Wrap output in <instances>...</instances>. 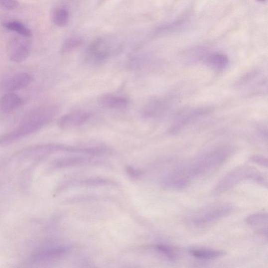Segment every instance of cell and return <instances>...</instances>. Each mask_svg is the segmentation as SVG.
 Wrapping results in <instances>:
<instances>
[{"instance_id":"cell-14","label":"cell","mask_w":268,"mask_h":268,"mask_svg":"<svg viewBox=\"0 0 268 268\" xmlns=\"http://www.w3.org/2000/svg\"><path fill=\"white\" fill-rule=\"evenodd\" d=\"M155 249L157 252L166 258L167 260L171 262H176L178 259V255L177 251L171 246L160 244L156 245Z\"/></svg>"},{"instance_id":"cell-12","label":"cell","mask_w":268,"mask_h":268,"mask_svg":"<svg viewBox=\"0 0 268 268\" xmlns=\"http://www.w3.org/2000/svg\"><path fill=\"white\" fill-rule=\"evenodd\" d=\"M2 26L6 29L14 31L23 37H28L32 35L31 30L21 23L17 21L5 22Z\"/></svg>"},{"instance_id":"cell-1","label":"cell","mask_w":268,"mask_h":268,"mask_svg":"<svg viewBox=\"0 0 268 268\" xmlns=\"http://www.w3.org/2000/svg\"><path fill=\"white\" fill-rule=\"evenodd\" d=\"M252 179L258 183L267 185L263 175L256 169L247 166L237 168L231 171L219 182L214 190V194H220L233 188L241 182Z\"/></svg>"},{"instance_id":"cell-3","label":"cell","mask_w":268,"mask_h":268,"mask_svg":"<svg viewBox=\"0 0 268 268\" xmlns=\"http://www.w3.org/2000/svg\"><path fill=\"white\" fill-rule=\"evenodd\" d=\"M46 124L32 118L25 117L19 126L13 131L0 137V145H8L42 129Z\"/></svg>"},{"instance_id":"cell-11","label":"cell","mask_w":268,"mask_h":268,"mask_svg":"<svg viewBox=\"0 0 268 268\" xmlns=\"http://www.w3.org/2000/svg\"><path fill=\"white\" fill-rule=\"evenodd\" d=\"M190 253L196 259L202 260H216L226 255L224 251L208 249H192Z\"/></svg>"},{"instance_id":"cell-2","label":"cell","mask_w":268,"mask_h":268,"mask_svg":"<svg viewBox=\"0 0 268 268\" xmlns=\"http://www.w3.org/2000/svg\"><path fill=\"white\" fill-rule=\"evenodd\" d=\"M233 211V206L228 203L211 205L196 214L192 219V223L194 226L201 228L219 221Z\"/></svg>"},{"instance_id":"cell-5","label":"cell","mask_w":268,"mask_h":268,"mask_svg":"<svg viewBox=\"0 0 268 268\" xmlns=\"http://www.w3.org/2000/svg\"><path fill=\"white\" fill-rule=\"evenodd\" d=\"M32 80V77L27 73H18L3 81L1 87L7 92H14L27 87Z\"/></svg>"},{"instance_id":"cell-4","label":"cell","mask_w":268,"mask_h":268,"mask_svg":"<svg viewBox=\"0 0 268 268\" xmlns=\"http://www.w3.org/2000/svg\"><path fill=\"white\" fill-rule=\"evenodd\" d=\"M6 51L10 59L15 63H21L29 56V46L24 39L14 38L8 43Z\"/></svg>"},{"instance_id":"cell-21","label":"cell","mask_w":268,"mask_h":268,"mask_svg":"<svg viewBox=\"0 0 268 268\" xmlns=\"http://www.w3.org/2000/svg\"><path fill=\"white\" fill-rule=\"evenodd\" d=\"M258 1H260V2H264L266 1V0H258Z\"/></svg>"},{"instance_id":"cell-13","label":"cell","mask_w":268,"mask_h":268,"mask_svg":"<svg viewBox=\"0 0 268 268\" xmlns=\"http://www.w3.org/2000/svg\"><path fill=\"white\" fill-rule=\"evenodd\" d=\"M209 65L216 69L224 68L229 63V59L226 55L220 53L210 55L207 59Z\"/></svg>"},{"instance_id":"cell-18","label":"cell","mask_w":268,"mask_h":268,"mask_svg":"<svg viewBox=\"0 0 268 268\" xmlns=\"http://www.w3.org/2000/svg\"><path fill=\"white\" fill-rule=\"evenodd\" d=\"M17 5V2L15 0H0V6L7 9H13Z\"/></svg>"},{"instance_id":"cell-17","label":"cell","mask_w":268,"mask_h":268,"mask_svg":"<svg viewBox=\"0 0 268 268\" xmlns=\"http://www.w3.org/2000/svg\"><path fill=\"white\" fill-rule=\"evenodd\" d=\"M85 159L80 157H68L58 160L55 162L58 167H67L84 163Z\"/></svg>"},{"instance_id":"cell-16","label":"cell","mask_w":268,"mask_h":268,"mask_svg":"<svg viewBox=\"0 0 268 268\" xmlns=\"http://www.w3.org/2000/svg\"><path fill=\"white\" fill-rule=\"evenodd\" d=\"M83 43V40L79 37H72L67 39L61 48L62 53H68L76 49Z\"/></svg>"},{"instance_id":"cell-9","label":"cell","mask_w":268,"mask_h":268,"mask_svg":"<svg viewBox=\"0 0 268 268\" xmlns=\"http://www.w3.org/2000/svg\"><path fill=\"white\" fill-rule=\"evenodd\" d=\"M67 252L65 248H53L38 252L30 257L33 263H39L58 259Z\"/></svg>"},{"instance_id":"cell-20","label":"cell","mask_w":268,"mask_h":268,"mask_svg":"<svg viewBox=\"0 0 268 268\" xmlns=\"http://www.w3.org/2000/svg\"><path fill=\"white\" fill-rule=\"evenodd\" d=\"M128 172L129 173L130 176L133 177L137 178L139 177L140 175V172L139 171H137V170L132 167L128 168Z\"/></svg>"},{"instance_id":"cell-15","label":"cell","mask_w":268,"mask_h":268,"mask_svg":"<svg viewBox=\"0 0 268 268\" xmlns=\"http://www.w3.org/2000/svg\"><path fill=\"white\" fill-rule=\"evenodd\" d=\"M52 19L53 23L57 26L64 27L68 22V12L65 8H60L55 10L53 13Z\"/></svg>"},{"instance_id":"cell-8","label":"cell","mask_w":268,"mask_h":268,"mask_svg":"<svg viewBox=\"0 0 268 268\" xmlns=\"http://www.w3.org/2000/svg\"><path fill=\"white\" fill-rule=\"evenodd\" d=\"M23 100L13 92H7L0 100V108L4 113H10L21 107Z\"/></svg>"},{"instance_id":"cell-7","label":"cell","mask_w":268,"mask_h":268,"mask_svg":"<svg viewBox=\"0 0 268 268\" xmlns=\"http://www.w3.org/2000/svg\"><path fill=\"white\" fill-rule=\"evenodd\" d=\"M247 224L252 227L259 234L267 238L268 235V214L259 212L253 214L246 219Z\"/></svg>"},{"instance_id":"cell-10","label":"cell","mask_w":268,"mask_h":268,"mask_svg":"<svg viewBox=\"0 0 268 268\" xmlns=\"http://www.w3.org/2000/svg\"><path fill=\"white\" fill-rule=\"evenodd\" d=\"M99 102L101 106L112 109H124L128 105L127 98L111 95L102 96L100 98Z\"/></svg>"},{"instance_id":"cell-6","label":"cell","mask_w":268,"mask_h":268,"mask_svg":"<svg viewBox=\"0 0 268 268\" xmlns=\"http://www.w3.org/2000/svg\"><path fill=\"white\" fill-rule=\"evenodd\" d=\"M91 113L86 111H77L62 117L59 122L62 129L78 127L84 125L91 117Z\"/></svg>"},{"instance_id":"cell-19","label":"cell","mask_w":268,"mask_h":268,"mask_svg":"<svg viewBox=\"0 0 268 268\" xmlns=\"http://www.w3.org/2000/svg\"><path fill=\"white\" fill-rule=\"evenodd\" d=\"M251 160L259 166L266 168L268 167V160L266 158L261 156H253L251 157Z\"/></svg>"}]
</instances>
